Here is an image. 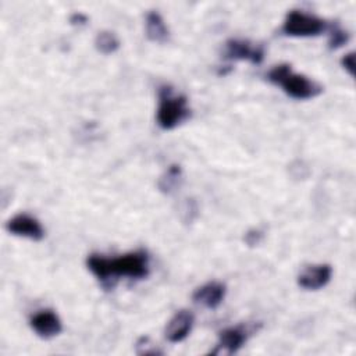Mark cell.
Wrapping results in <instances>:
<instances>
[{"label": "cell", "mask_w": 356, "mask_h": 356, "mask_svg": "<svg viewBox=\"0 0 356 356\" xmlns=\"http://www.w3.org/2000/svg\"><path fill=\"white\" fill-rule=\"evenodd\" d=\"M182 184V168L178 164H171L157 181V188L165 195L174 193Z\"/></svg>", "instance_id": "obj_13"}, {"label": "cell", "mask_w": 356, "mask_h": 356, "mask_svg": "<svg viewBox=\"0 0 356 356\" xmlns=\"http://www.w3.org/2000/svg\"><path fill=\"white\" fill-rule=\"evenodd\" d=\"M224 57L228 60H246L252 64H261L264 60V47L246 39H228L225 42Z\"/></svg>", "instance_id": "obj_5"}, {"label": "cell", "mask_w": 356, "mask_h": 356, "mask_svg": "<svg viewBox=\"0 0 356 356\" xmlns=\"http://www.w3.org/2000/svg\"><path fill=\"white\" fill-rule=\"evenodd\" d=\"M250 334V330L243 325H235V327H227L218 332V342L216 349L211 350L213 355H231L241 349V346L246 342L248 337Z\"/></svg>", "instance_id": "obj_7"}, {"label": "cell", "mask_w": 356, "mask_h": 356, "mask_svg": "<svg viewBox=\"0 0 356 356\" xmlns=\"http://www.w3.org/2000/svg\"><path fill=\"white\" fill-rule=\"evenodd\" d=\"M227 293V286L220 281H210L195 289L192 299L206 309H217Z\"/></svg>", "instance_id": "obj_11"}, {"label": "cell", "mask_w": 356, "mask_h": 356, "mask_svg": "<svg viewBox=\"0 0 356 356\" xmlns=\"http://www.w3.org/2000/svg\"><path fill=\"white\" fill-rule=\"evenodd\" d=\"M135 352L138 355H161L163 352L150 341L149 337H140L135 343Z\"/></svg>", "instance_id": "obj_16"}, {"label": "cell", "mask_w": 356, "mask_h": 356, "mask_svg": "<svg viewBox=\"0 0 356 356\" xmlns=\"http://www.w3.org/2000/svg\"><path fill=\"white\" fill-rule=\"evenodd\" d=\"M31 328L40 338L49 339L58 335L63 331V324L57 313L51 309H42L29 318Z\"/></svg>", "instance_id": "obj_9"}, {"label": "cell", "mask_w": 356, "mask_h": 356, "mask_svg": "<svg viewBox=\"0 0 356 356\" xmlns=\"http://www.w3.org/2000/svg\"><path fill=\"white\" fill-rule=\"evenodd\" d=\"M95 47L102 54H113L120 47L117 35L111 31H100L95 38Z\"/></svg>", "instance_id": "obj_14"}, {"label": "cell", "mask_w": 356, "mask_h": 356, "mask_svg": "<svg viewBox=\"0 0 356 356\" xmlns=\"http://www.w3.org/2000/svg\"><path fill=\"white\" fill-rule=\"evenodd\" d=\"M341 65L343 67V70H345L350 76H353V74H355V53H353V51L346 53V54L341 58Z\"/></svg>", "instance_id": "obj_18"}, {"label": "cell", "mask_w": 356, "mask_h": 356, "mask_svg": "<svg viewBox=\"0 0 356 356\" xmlns=\"http://www.w3.org/2000/svg\"><path fill=\"white\" fill-rule=\"evenodd\" d=\"M349 42V33L343 28H341L338 24L332 25L330 29V38H328V49L337 50Z\"/></svg>", "instance_id": "obj_15"}, {"label": "cell", "mask_w": 356, "mask_h": 356, "mask_svg": "<svg viewBox=\"0 0 356 356\" xmlns=\"http://www.w3.org/2000/svg\"><path fill=\"white\" fill-rule=\"evenodd\" d=\"M193 323H195V317H193L192 312H189L186 309L178 310L165 325L164 335H165L167 341L171 343L184 341L192 331Z\"/></svg>", "instance_id": "obj_10"}, {"label": "cell", "mask_w": 356, "mask_h": 356, "mask_svg": "<svg viewBox=\"0 0 356 356\" xmlns=\"http://www.w3.org/2000/svg\"><path fill=\"white\" fill-rule=\"evenodd\" d=\"M184 221L185 222H192L195 218H196V216H197V204H196V202L195 200H192V199H186V202H185V207H184Z\"/></svg>", "instance_id": "obj_17"}, {"label": "cell", "mask_w": 356, "mask_h": 356, "mask_svg": "<svg viewBox=\"0 0 356 356\" xmlns=\"http://www.w3.org/2000/svg\"><path fill=\"white\" fill-rule=\"evenodd\" d=\"M159 107H157V125L161 129H174L178 125L188 121L192 115V110L188 106L185 95H177L171 85H161L159 88Z\"/></svg>", "instance_id": "obj_3"}, {"label": "cell", "mask_w": 356, "mask_h": 356, "mask_svg": "<svg viewBox=\"0 0 356 356\" xmlns=\"http://www.w3.org/2000/svg\"><path fill=\"white\" fill-rule=\"evenodd\" d=\"M70 22L72 25H85L88 22V17L85 14H82V13H74L70 17Z\"/></svg>", "instance_id": "obj_20"}, {"label": "cell", "mask_w": 356, "mask_h": 356, "mask_svg": "<svg viewBox=\"0 0 356 356\" xmlns=\"http://www.w3.org/2000/svg\"><path fill=\"white\" fill-rule=\"evenodd\" d=\"M327 29L325 19L302 11V10H291L282 22L281 32L286 36H317Z\"/></svg>", "instance_id": "obj_4"}, {"label": "cell", "mask_w": 356, "mask_h": 356, "mask_svg": "<svg viewBox=\"0 0 356 356\" xmlns=\"http://www.w3.org/2000/svg\"><path fill=\"white\" fill-rule=\"evenodd\" d=\"M6 229L13 235L28 238L32 241H42L44 238V229L40 221L26 213H19L11 217L6 222Z\"/></svg>", "instance_id": "obj_6"}, {"label": "cell", "mask_w": 356, "mask_h": 356, "mask_svg": "<svg viewBox=\"0 0 356 356\" xmlns=\"http://www.w3.org/2000/svg\"><path fill=\"white\" fill-rule=\"evenodd\" d=\"M243 239H245V242H246L249 246H256V245H259V243L261 242V239H263V231H260V229H250V231H248V232L245 234Z\"/></svg>", "instance_id": "obj_19"}, {"label": "cell", "mask_w": 356, "mask_h": 356, "mask_svg": "<svg viewBox=\"0 0 356 356\" xmlns=\"http://www.w3.org/2000/svg\"><path fill=\"white\" fill-rule=\"evenodd\" d=\"M266 78L273 85L281 86L289 97L296 100L313 99L323 92V86L318 82L307 78L306 75L293 72L291 65L286 63L273 67L267 72Z\"/></svg>", "instance_id": "obj_2"}, {"label": "cell", "mask_w": 356, "mask_h": 356, "mask_svg": "<svg viewBox=\"0 0 356 356\" xmlns=\"http://www.w3.org/2000/svg\"><path fill=\"white\" fill-rule=\"evenodd\" d=\"M332 277V267L327 263L312 264L298 275V285L306 291H318L324 288Z\"/></svg>", "instance_id": "obj_8"}, {"label": "cell", "mask_w": 356, "mask_h": 356, "mask_svg": "<svg viewBox=\"0 0 356 356\" xmlns=\"http://www.w3.org/2000/svg\"><path fill=\"white\" fill-rule=\"evenodd\" d=\"M89 271L106 288H113L120 277L142 280L149 275V253L145 249L128 252L118 257L90 254L86 259Z\"/></svg>", "instance_id": "obj_1"}, {"label": "cell", "mask_w": 356, "mask_h": 356, "mask_svg": "<svg viewBox=\"0 0 356 356\" xmlns=\"http://www.w3.org/2000/svg\"><path fill=\"white\" fill-rule=\"evenodd\" d=\"M146 38L154 43H165L170 39V29L157 11H149L145 18Z\"/></svg>", "instance_id": "obj_12"}]
</instances>
